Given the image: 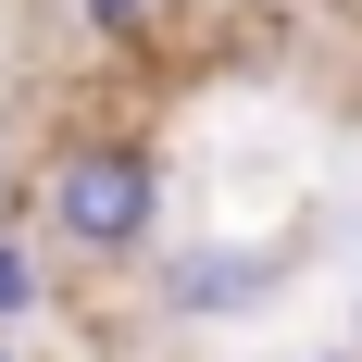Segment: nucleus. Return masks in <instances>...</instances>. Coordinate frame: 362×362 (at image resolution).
<instances>
[{"label":"nucleus","instance_id":"nucleus-8","mask_svg":"<svg viewBox=\"0 0 362 362\" xmlns=\"http://www.w3.org/2000/svg\"><path fill=\"white\" fill-rule=\"evenodd\" d=\"M0 200H13V163H0Z\"/></svg>","mask_w":362,"mask_h":362},{"label":"nucleus","instance_id":"nucleus-5","mask_svg":"<svg viewBox=\"0 0 362 362\" xmlns=\"http://www.w3.org/2000/svg\"><path fill=\"white\" fill-rule=\"evenodd\" d=\"M300 362H362V337H350V350H300Z\"/></svg>","mask_w":362,"mask_h":362},{"label":"nucleus","instance_id":"nucleus-4","mask_svg":"<svg viewBox=\"0 0 362 362\" xmlns=\"http://www.w3.org/2000/svg\"><path fill=\"white\" fill-rule=\"evenodd\" d=\"M88 37H138V0H88Z\"/></svg>","mask_w":362,"mask_h":362},{"label":"nucleus","instance_id":"nucleus-1","mask_svg":"<svg viewBox=\"0 0 362 362\" xmlns=\"http://www.w3.org/2000/svg\"><path fill=\"white\" fill-rule=\"evenodd\" d=\"M37 200H50V238H75L88 262H138L163 238V163L138 138H75Z\"/></svg>","mask_w":362,"mask_h":362},{"label":"nucleus","instance_id":"nucleus-3","mask_svg":"<svg viewBox=\"0 0 362 362\" xmlns=\"http://www.w3.org/2000/svg\"><path fill=\"white\" fill-rule=\"evenodd\" d=\"M25 313H37V250L0 238V325H25Z\"/></svg>","mask_w":362,"mask_h":362},{"label":"nucleus","instance_id":"nucleus-2","mask_svg":"<svg viewBox=\"0 0 362 362\" xmlns=\"http://www.w3.org/2000/svg\"><path fill=\"white\" fill-rule=\"evenodd\" d=\"M150 300L187 313V325H238L275 300V250H238V238H200V250H163L150 262Z\"/></svg>","mask_w":362,"mask_h":362},{"label":"nucleus","instance_id":"nucleus-7","mask_svg":"<svg viewBox=\"0 0 362 362\" xmlns=\"http://www.w3.org/2000/svg\"><path fill=\"white\" fill-rule=\"evenodd\" d=\"M350 337H362V288H350Z\"/></svg>","mask_w":362,"mask_h":362},{"label":"nucleus","instance_id":"nucleus-6","mask_svg":"<svg viewBox=\"0 0 362 362\" xmlns=\"http://www.w3.org/2000/svg\"><path fill=\"white\" fill-rule=\"evenodd\" d=\"M0 362H25V350H13V325H0Z\"/></svg>","mask_w":362,"mask_h":362}]
</instances>
